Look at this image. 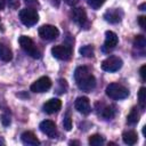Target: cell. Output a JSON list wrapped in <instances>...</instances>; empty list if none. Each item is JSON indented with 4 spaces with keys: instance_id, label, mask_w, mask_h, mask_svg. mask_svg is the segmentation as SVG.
Listing matches in <instances>:
<instances>
[{
    "instance_id": "cell-1",
    "label": "cell",
    "mask_w": 146,
    "mask_h": 146,
    "mask_svg": "<svg viewBox=\"0 0 146 146\" xmlns=\"http://www.w3.org/2000/svg\"><path fill=\"white\" fill-rule=\"evenodd\" d=\"M74 80L76 82V86L82 91H91L96 87V79L90 73L89 68L86 66H79L76 67L74 72Z\"/></svg>"
},
{
    "instance_id": "cell-2",
    "label": "cell",
    "mask_w": 146,
    "mask_h": 146,
    "mask_svg": "<svg viewBox=\"0 0 146 146\" xmlns=\"http://www.w3.org/2000/svg\"><path fill=\"white\" fill-rule=\"evenodd\" d=\"M106 95L112 99L119 100L127 98L129 96V90L120 83H110L106 87Z\"/></svg>"
},
{
    "instance_id": "cell-3",
    "label": "cell",
    "mask_w": 146,
    "mask_h": 146,
    "mask_svg": "<svg viewBox=\"0 0 146 146\" xmlns=\"http://www.w3.org/2000/svg\"><path fill=\"white\" fill-rule=\"evenodd\" d=\"M18 42H19V46L22 47V49L27 55H30L32 58H40L41 54L31 38L26 36V35H21L18 39Z\"/></svg>"
},
{
    "instance_id": "cell-4",
    "label": "cell",
    "mask_w": 146,
    "mask_h": 146,
    "mask_svg": "<svg viewBox=\"0 0 146 146\" xmlns=\"http://www.w3.org/2000/svg\"><path fill=\"white\" fill-rule=\"evenodd\" d=\"M19 19L26 26H32L38 23L39 14L34 8H24L19 11Z\"/></svg>"
},
{
    "instance_id": "cell-5",
    "label": "cell",
    "mask_w": 146,
    "mask_h": 146,
    "mask_svg": "<svg viewBox=\"0 0 146 146\" xmlns=\"http://www.w3.org/2000/svg\"><path fill=\"white\" fill-rule=\"evenodd\" d=\"M51 54L60 60H68L72 57V47L68 44H58L51 48Z\"/></svg>"
},
{
    "instance_id": "cell-6",
    "label": "cell",
    "mask_w": 146,
    "mask_h": 146,
    "mask_svg": "<svg viewBox=\"0 0 146 146\" xmlns=\"http://www.w3.org/2000/svg\"><path fill=\"white\" fill-rule=\"evenodd\" d=\"M122 59L117 56H110L102 62V68L106 72H116L122 67Z\"/></svg>"
},
{
    "instance_id": "cell-7",
    "label": "cell",
    "mask_w": 146,
    "mask_h": 146,
    "mask_svg": "<svg viewBox=\"0 0 146 146\" xmlns=\"http://www.w3.org/2000/svg\"><path fill=\"white\" fill-rule=\"evenodd\" d=\"M39 35L41 39L43 40H54L56 39L58 35H59V31L56 26L54 25H49V24H46V25H42L39 27Z\"/></svg>"
},
{
    "instance_id": "cell-8",
    "label": "cell",
    "mask_w": 146,
    "mask_h": 146,
    "mask_svg": "<svg viewBox=\"0 0 146 146\" xmlns=\"http://www.w3.org/2000/svg\"><path fill=\"white\" fill-rule=\"evenodd\" d=\"M51 87V80L48 76H41L31 84V91L33 92H46Z\"/></svg>"
},
{
    "instance_id": "cell-9",
    "label": "cell",
    "mask_w": 146,
    "mask_h": 146,
    "mask_svg": "<svg viewBox=\"0 0 146 146\" xmlns=\"http://www.w3.org/2000/svg\"><path fill=\"white\" fill-rule=\"evenodd\" d=\"M117 42H119V39H117L116 33H114L113 31H106L105 42H104V46H103V51L104 52H110L111 50H113L115 48Z\"/></svg>"
},
{
    "instance_id": "cell-10",
    "label": "cell",
    "mask_w": 146,
    "mask_h": 146,
    "mask_svg": "<svg viewBox=\"0 0 146 146\" xmlns=\"http://www.w3.org/2000/svg\"><path fill=\"white\" fill-rule=\"evenodd\" d=\"M41 132H43L44 135H47L49 138H55L57 135V128L55 122H52L51 120H44L40 123L39 125Z\"/></svg>"
},
{
    "instance_id": "cell-11",
    "label": "cell",
    "mask_w": 146,
    "mask_h": 146,
    "mask_svg": "<svg viewBox=\"0 0 146 146\" xmlns=\"http://www.w3.org/2000/svg\"><path fill=\"white\" fill-rule=\"evenodd\" d=\"M74 107L78 112L82 113V114H89L90 111H91V107H90V102L87 97L84 96H81V97H78L74 102Z\"/></svg>"
},
{
    "instance_id": "cell-12",
    "label": "cell",
    "mask_w": 146,
    "mask_h": 146,
    "mask_svg": "<svg viewBox=\"0 0 146 146\" xmlns=\"http://www.w3.org/2000/svg\"><path fill=\"white\" fill-rule=\"evenodd\" d=\"M71 17H72V21L75 22L80 26H83L87 23V14H86L84 9L81 7L73 8L71 11Z\"/></svg>"
},
{
    "instance_id": "cell-13",
    "label": "cell",
    "mask_w": 146,
    "mask_h": 146,
    "mask_svg": "<svg viewBox=\"0 0 146 146\" xmlns=\"http://www.w3.org/2000/svg\"><path fill=\"white\" fill-rule=\"evenodd\" d=\"M60 107H62V102L58 98H51L43 104V111L48 114L58 112L60 110Z\"/></svg>"
},
{
    "instance_id": "cell-14",
    "label": "cell",
    "mask_w": 146,
    "mask_h": 146,
    "mask_svg": "<svg viewBox=\"0 0 146 146\" xmlns=\"http://www.w3.org/2000/svg\"><path fill=\"white\" fill-rule=\"evenodd\" d=\"M122 15L123 14H122V11L120 9H110V10H107L104 14V18H105L106 22L112 23V24H115V23L121 22Z\"/></svg>"
},
{
    "instance_id": "cell-15",
    "label": "cell",
    "mask_w": 146,
    "mask_h": 146,
    "mask_svg": "<svg viewBox=\"0 0 146 146\" xmlns=\"http://www.w3.org/2000/svg\"><path fill=\"white\" fill-rule=\"evenodd\" d=\"M21 139L23 141V144L25 145H31V146H36L40 144V140L36 138V136L31 132V131H25L22 133L21 136Z\"/></svg>"
},
{
    "instance_id": "cell-16",
    "label": "cell",
    "mask_w": 146,
    "mask_h": 146,
    "mask_svg": "<svg viewBox=\"0 0 146 146\" xmlns=\"http://www.w3.org/2000/svg\"><path fill=\"white\" fill-rule=\"evenodd\" d=\"M122 139H123V143L127 145H135L138 140V136L133 130H128V131L123 132Z\"/></svg>"
},
{
    "instance_id": "cell-17",
    "label": "cell",
    "mask_w": 146,
    "mask_h": 146,
    "mask_svg": "<svg viewBox=\"0 0 146 146\" xmlns=\"http://www.w3.org/2000/svg\"><path fill=\"white\" fill-rule=\"evenodd\" d=\"M13 58V52L6 44L0 42V59L3 62H9Z\"/></svg>"
},
{
    "instance_id": "cell-18",
    "label": "cell",
    "mask_w": 146,
    "mask_h": 146,
    "mask_svg": "<svg viewBox=\"0 0 146 146\" xmlns=\"http://www.w3.org/2000/svg\"><path fill=\"white\" fill-rule=\"evenodd\" d=\"M139 117H140V114L137 111V107H133L130 111V113L128 114V116H127V122H128V124L133 125L139 121Z\"/></svg>"
},
{
    "instance_id": "cell-19",
    "label": "cell",
    "mask_w": 146,
    "mask_h": 146,
    "mask_svg": "<svg viewBox=\"0 0 146 146\" xmlns=\"http://www.w3.org/2000/svg\"><path fill=\"white\" fill-rule=\"evenodd\" d=\"M100 115L106 119V120H110L112 119L114 115H115V110L113 106H104L102 108V112H100Z\"/></svg>"
},
{
    "instance_id": "cell-20",
    "label": "cell",
    "mask_w": 146,
    "mask_h": 146,
    "mask_svg": "<svg viewBox=\"0 0 146 146\" xmlns=\"http://www.w3.org/2000/svg\"><path fill=\"white\" fill-rule=\"evenodd\" d=\"M89 144L91 146H100L104 144V137L100 135H92L89 137Z\"/></svg>"
},
{
    "instance_id": "cell-21",
    "label": "cell",
    "mask_w": 146,
    "mask_h": 146,
    "mask_svg": "<svg viewBox=\"0 0 146 146\" xmlns=\"http://www.w3.org/2000/svg\"><path fill=\"white\" fill-rule=\"evenodd\" d=\"M138 99H139V105H140V107L144 110L145 106H146V89H145L144 87H141V88L139 89Z\"/></svg>"
},
{
    "instance_id": "cell-22",
    "label": "cell",
    "mask_w": 146,
    "mask_h": 146,
    "mask_svg": "<svg viewBox=\"0 0 146 146\" xmlns=\"http://www.w3.org/2000/svg\"><path fill=\"white\" fill-rule=\"evenodd\" d=\"M80 54L82 56H84V57H92L94 56V48H92V46H90V44L83 46L80 49Z\"/></svg>"
},
{
    "instance_id": "cell-23",
    "label": "cell",
    "mask_w": 146,
    "mask_h": 146,
    "mask_svg": "<svg viewBox=\"0 0 146 146\" xmlns=\"http://www.w3.org/2000/svg\"><path fill=\"white\" fill-rule=\"evenodd\" d=\"M133 46L137 48H144L146 46V39L144 35H136L133 39Z\"/></svg>"
},
{
    "instance_id": "cell-24",
    "label": "cell",
    "mask_w": 146,
    "mask_h": 146,
    "mask_svg": "<svg viewBox=\"0 0 146 146\" xmlns=\"http://www.w3.org/2000/svg\"><path fill=\"white\" fill-rule=\"evenodd\" d=\"M63 127L65 130L70 131L72 129V119H71V115L70 113H67L65 116H64V120H63Z\"/></svg>"
},
{
    "instance_id": "cell-25",
    "label": "cell",
    "mask_w": 146,
    "mask_h": 146,
    "mask_svg": "<svg viewBox=\"0 0 146 146\" xmlns=\"http://www.w3.org/2000/svg\"><path fill=\"white\" fill-rule=\"evenodd\" d=\"M105 1L106 0H88V5L92 9H98V8H100L105 3Z\"/></svg>"
},
{
    "instance_id": "cell-26",
    "label": "cell",
    "mask_w": 146,
    "mask_h": 146,
    "mask_svg": "<svg viewBox=\"0 0 146 146\" xmlns=\"http://www.w3.org/2000/svg\"><path fill=\"white\" fill-rule=\"evenodd\" d=\"M1 122H2V124L3 125H9L10 124V115L8 114V113H3L2 114V116H1Z\"/></svg>"
},
{
    "instance_id": "cell-27",
    "label": "cell",
    "mask_w": 146,
    "mask_h": 146,
    "mask_svg": "<svg viewBox=\"0 0 146 146\" xmlns=\"http://www.w3.org/2000/svg\"><path fill=\"white\" fill-rule=\"evenodd\" d=\"M138 23H139L141 29H146V17L145 16H140L138 18Z\"/></svg>"
},
{
    "instance_id": "cell-28",
    "label": "cell",
    "mask_w": 146,
    "mask_h": 146,
    "mask_svg": "<svg viewBox=\"0 0 146 146\" xmlns=\"http://www.w3.org/2000/svg\"><path fill=\"white\" fill-rule=\"evenodd\" d=\"M8 6L10 8H17L19 6V1L18 0H8Z\"/></svg>"
},
{
    "instance_id": "cell-29",
    "label": "cell",
    "mask_w": 146,
    "mask_h": 146,
    "mask_svg": "<svg viewBox=\"0 0 146 146\" xmlns=\"http://www.w3.org/2000/svg\"><path fill=\"white\" fill-rule=\"evenodd\" d=\"M145 70H146V65H143L141 67H140V76H141V80L143 81H145V79H146V76H145Z\"/></svg>"
},
{
    "instance_id": "cell-30",
    "label": "cell",
    "mask_w": 146,
    "mask_h": 146,
    "mask_svg": "<svg viewBox=\"0 0 146 146\" xmlns=\"http://www.w3.org/2000/svg\"><path fill=\"white\" fill-rule=\"evenodd\" d=\"M65 2L67 5H70V6H75L79 2V0H65Z\"/></svg>"
},
{
    "instance_id": "cell-31",
    "label": "cell",
    "mask_w": 146,
    "mask_h": 146,
    "mask_svg": "<svg viewBox=\"0 0 146 146\" xmlns=\"http://www.w3.org/2000/svg\"><path fill=\"white\" fill-rule=\"evenodd\" d=\"M5 8V0H0V10Z\"/></svg>"
},
{
    "instance_id": "cell-32",
    "label": "cell",
    "mask_w": 146,
    "mask_h": 146,
    "mask_svg": "<svg viewBox=\"0 0 146 146\" xmlns=\"http://www.w3.org/2000/svg\"><path fill=\"white\" fill-rule=\"evenodd\" d=\"M145 7H146V3L144 2V3H141V5L139 6V9H140V10H145Z\"/></svg>"
},
{
    "instance_id": "cell-33",
    "label": "cell",
    "mask_w": 146,
    "mask_h": 146,
    "mask_svg": "<svg viewBox=\"0 0 146 146\" xmlns=\"http://www.w3.org/2000/svg\"><path fill=\"white\" fill-rule=\"evenodd\" d=\"M25 1H26V2H30V3H31V2H34V0H25Z\"/></svg>"
}]
</instances>
